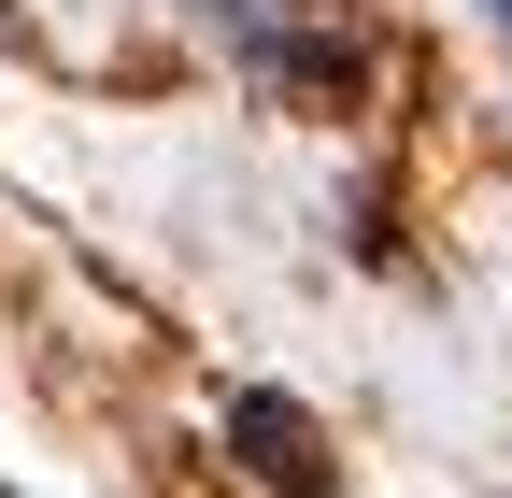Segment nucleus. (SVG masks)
<instances>
[{
    "label": "nucleus",
    "instance_id": "nucleus-1",
    "mask_svg": "<svg viewBox=\"0 0 512 498\" xmlns=\"http://www.w3.org/2000/svg\"><path fill=\"white\" fill-rule=\"evenodd\" d=\"M200 15H214V43L242 72L271 100H299V114H370V86H384V43H370L356 0H200Z\"/></svg>",
    "mask_w": 512,
    "mask_h": 498
},
{
    "label": "nucleus",
    "instance_id": "nucleus-2",
    "mask_svg": "<svg viewBox=\"0 0 512 498\" xmlns=\"http://www.w3.org/2000/svg\"><path fill=\"white\" fill-rule=\"evenodd\" d=\"M228 456H242L256 484H285V498H328V484H342L328 427H313L299 399H271V385H242V399H228Z\"/></svg>",
    "mask_w": 512,
    "mask_h": 498
}]
</instances>
